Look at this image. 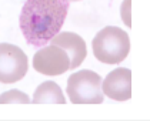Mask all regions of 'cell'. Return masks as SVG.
<instances>
[{"label": "cell", "instance_id": "6da1fadb", "mask_svg": "<svg viewBox=\"0 0 150 121\" xmlns=\"http://www.w3.org/2000/svg\"><path fill=\"white\" fill-rule=\"evenodd\" d=\"M69 7V0H26L19 23L27 44L47 46L62 30Z\"/></svg>", "mask_w": 150, "mask_h": 121}, {"label": "cell", "instance_id": "7a4b0ae2", "mask_svg": "<svg viewBox=\"0 0 150 121\" xmlns=\"http://www.w3.org/2000/svg\"><path fill=\"white\" fill-rule=\"evenodd\" d=\"M93 54L104 64L122 63L130 51L129 34L116 26H107L94 36L92 42Z\"/></svg>", "mask_w": 150, "mask_h": 121}, {"label": "cell", "instance_id": "3957f363", "mask_svg": "<svg viewBox=\"0 0 150 121\" xmlns=\"http://www.w3.org/2000/svg\"><path fill=\"white\" fill-rule=\"evenodd\" d=\"M66 91L73 104H100L104 100V94L102 93V77L92 70L73 73L67 80Z\"/></svg>", "mask_w": 150, "mask_h": 121}, {"label": "cell", "instance_id": "277c9868", "mask_svg": "<svg viewBox=\"0 0 150 121\" xmlns=\"http://www.w3.org/2000/svg\"><path fill=\"white\" fill-rule=\"evenodd\" d=\"M29 68L27 56L17 46L0 43V83L12 84L26 76Z\"/></svg>", "mask_w": 150, "mask_h": 121}, {"label": "cell", "instance_id": "5b68a950", "mask_svg": "<svg viewBox=\"0 0 150 121\" xmlns=\"http://www.w3.org/2000/svg\"><path fill=\"white\" fill-rule=\"evenodd\" d=\"M33 68L45 76H60L70 70V58L67 53L57 46H43L35 53Z\"/></svg>", "mask_w": 150, "mask_h": 121}, {"label": "cell", "instance_id": "8992f818", "mask_svg": "<svg viewBox=\"0 0 150 121\" xmlns=\"http://www.w3.org/2000/svg\"><path fill=\"white\" fill-rule=\"evenodd\" d=\"M102 93L115 101H126L132 97V71L119 67L102 80Z\"/></svg>", "mask_w": 150, "mask_h": 121}, {"label": "cell", "instance_id": "52a82bcc", "mask_svg": "<svg viewBox=\"0 0 150 121\" xmlns=\"http://www.w3.org/2000/svg\"><path fill=\"white\" fill-rule=\"evenodd\" d=\"M50 44L57 46L67 53L70 58V68H77L87 56V47L84 40L79 34L71 32H59L50 40Z\"/></svg>", "mask_w": 150, "mask_h": 121}, {"label": "cell", "instance_id": "ba28073f", "mask_svg": "<svg viewBox=\"0 0 150 121\" xmlns=\"http://www.w3.org/2000/svg\"><path fill=\"white\" fill-rule=\"evenodd\" d=\"M32 103L40 104V103H57V104H64L66 97L62 91V88L54 81H45L39 87L36 88Z\"/></svg>", "mask_w": 150, "mask_h": 121}, {"label": "cell", "instance_id": "9c48e42d", "mask_svg": "<svg viewBox=\"0 0 150 121\" xmlns=\"http://www.w3.org/2000/svg\"><path fill=\"white\" fill-rule=\"evenodd\" d=\"M7 103H23V104H27V103H32L30 97L20 91V90H10V91H6L0 96V104H7Z\"/></svg>", "mask_w": 150, "mask_h": 121}, {"label": "cell", "instance_id": "30bf717a", "mask_svg": "<svg viewBox=\"0 0 150 121\" xmlns=\"http://www.w3.org/2000/svg\"><path fill=\"white\" fill-rule=\"evenodd\" d=\"M130 7H132V0H123L120 6V16L122 20L127 27H132V17H130Z\"/></svg>", "mask_w": 150, "mask_h": 121}, {"label": "cell", "instance_id": "8fae6325", "mask_svg": "<svg viewBox=\"0 0 150 121\" xmlns=\"http://www.w3.org/2000/svg\"><path fill=\"white\" fill-rule=\"evenodd\" d=\"M69 1H80V0H69Z\"/></svg>", "mask_w": 150, "mask_h": 121}]
</instances>
